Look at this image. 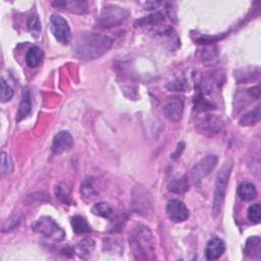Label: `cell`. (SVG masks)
<instances>
[{
	"label": "cell",
	"mask_w": 261,
	"mask_h": 261,
	"mask_svg": "<svg viewBox=\"0 0 261 261\" xmlns=\"http://www.w3.org/2000/svg\"><path fill=\"white\" fill-rule=\"evenodd\" d=\"M111 45L112 40L105 35L82 32L74 43V54L82 60H92L105 54Z\"/></svg>",
	"instance_id": "1"
},
{
	"label": "cell",
	"mask_w": 261,
	"mask_h": 261,
	"mask_svg": "<svg viewBox=\"0 0 261 261\" xmlns=\"http://www.w3.org/2000/svg\"><path fill=\"white\" fill-rule=\"evenodd\" d=\"M130 247L136 259L148 260L154 258V239L151 231L144 224H137L130 233Z\"/></svg>",
	"instance_id": "2"
},
{
	"label": "cell",
	"mask_w": 261,
	"mask_h": 261,
	"mask_svg": "<svg viewBox=\"0 0 261 261\" xmlns=\"http://www.w3.org/2000/svg\"><path fill=\"white\" fill-rule=\"evenodd\" d=\"M234 167V162L232 159L227 160L223 166L221 167L220 171L217 173L216 177V184H215V192H214V199L212 205V214L213 216H217L221 210V207L224 202L225 194H227V188L230 181L231 173Z\"/></svg>",
	"instance_id": "3"
},
{
	"label": "cell",
	"mask_w": 261,
	"mask_h": 261,
	"mask_svg": "<svg viewBox=\"0 0 261 261\" xmlns=\"http://www.w3.org/2000/svg\"><path fill=\"white\" fill-rule=\"evenodd\" d=\"M32 230L39 236L54 243L61 242L65 237L64 231L59 227L58 223L49 216L40 217L33 222Z\"/></svg>",
	"instance_id": "4"
},
{
	"label": "cell",
	"mask_w": 261,
	"mask_h": 261,
	"mask_svg": "<svg viewBox=\"0 0 261 261\" xmlns=\"http://www.w3.org/2000/svg\"><path fill=\"white\" fill-rule=\"evenodd\" d=\"M129 15L130 12L126 8L109 4L102 8L99 24L102 28H112L125 23Z\"/></svg>",
	"instance_id": "5"
},
{
	"label": "cell",
	"mask_w": 261,
	"mask_h": 261,
	"mask_svg": "<svg viewBox=\"0 0 261 261\" xmlns=\"http://www.w3.org/2000/svg\"><path fill=\"white\" fill-rule=\"evenodd\" d=\"M217 163L218 157L216 155L210 154L205 156L190 170V175L188 176L189 181L194 185H200L203 179L210 175L211 171L216 167Z\"/></svg>",
	"instance_id": "6"
},
{
	"label": "cell",
	"mask_w": 261,
	"mask_h": 261,
	"mask_svg": "<svg viewBox=\"0 0 261 261\" xmlns=\"http://www.w3.org/2000/svg\"><path fill=\"white\" fill-rule=\"evenodd\" d=\"M50 29L59 43L66 45L71 41V29H69L66 20L61 15L52 14L50 17Z\"/></svg>",
	"instance_id": "7"
},
{
	"label": "cell",
	"mask_w": 261,
	"mask_h": 261,
	"mask_svg": "<svg viewBox=\"0 0 261 261\" xmlns=\"http://www.w3.org/2000/svg\"><path fill=\"white\" fill-rule=\"evenodd\" d=\"M223 128L222 119L214 114H205L197 123V129L199 132L206 136H215L221 132Z\"/></svg>",
	"instance_id": "8"
},
{
	"label": "cell",
	"mask_w": 261,
	"mask_h": 261,
	"mask_svg": "<svg viewBox=\"0 0 261 261\" xmlns=\"http://www.w3.org/2000/svg\"><path fill=\"white\" fill-rule=\"evenodd\" d=\"M166 214L171 221L179 223L187 220L190 212L184 202L173 199L168 201L166 204Z\"/></svg>",
	"instance_id": "9"
},
{
	"label": "cell",
	"mask_w": 261,
	"mask_h": 261,
	"mask_svg": "<svg viewBox=\"0 0 261 261\" xmlns=\"http://www.w3.org/2000/svg\"><path fill=\"white\" fill-rule=\"evenodd\" d=\"M165 116L171 121H179L183 117L184 102L181 98L175 97L170 99L163 107Z\"/></svg>",
	"instance_id": "10"
},
{
	"label": "cell",
	"mask_w": 261,
	"mask_h": 261,
	"mask_svg": "<svg viewBox=\"0 0 261 261\" xmlns=\"http://www.w3.org/2000/svg\"><path fill=\"white\" fill-rule=\"evenodd\" d=\"M73 145H74V139L72 135L66 131H61L53 139V143H52V152L54 154H60L71 149Z\"/></svg>",
	"instance_id": "11"
},
{
	"label": "cell",
	"mask_w": 261,
	"mask_h": 261,
	"mask_svg": "<svg viewBox=\"0 0 261 261\" xmlns=\"http://www.w3.org/2000/svg\"><path fill=\"white\" fill-rule=\"evenodd\" d=\"M225 251L224 242L217 237L212 238L206 246L205 257L207 260H216L218 259Z\"/></svg>",
	"instance_id": "12"
},
{
	"label": "cell",
	"mask_w": 261,
	"mask_h": 261,
	"mask_svg": "<svg viewBox=\"0 0 261 261\" xmlns=\"http://www.w3.org/2000/svg\"><path fill=\"white\" fill-rule=\"evenodd\" d=\"M81 194L87 200H93L99 195L98 182L93 177L86 178L81 185Z\"/></svg>",
	"instance_id": "13"
},
{
	"label": "cell",
	"mask_w": 261,
	"mask_h": 261,
	"mask_svg": "<svg viewBox=\"0 0 261 261\" xmlns=\"http://www.w3.org/2000/svg\"><path fill=\"white\" fill-rule=\"evenodd\" d=\"M53 5L75 13L88 12V3L86 1H55L53 2Z\"/></svg>",
	"instance_id": "14"
},
{
	"label": "cell",
	"mask_w": 261,
	"mask_h": 261,
	"mask_svg": "<svg viewBox=\"0 0 261 261\" xmlns=\"http://www.w3.org/2000/svg\"><path fill=\"white\" fill-rule=\"evenodd\" d=\"M44 59V52L38 46H33L29 49L26 55V62L30 67L39 66Z\"/></svg>",
	"instance_id": "15"
},
{
	"label": "cell",
	"mask_w": 261,
	"mask_h": 261,
	"mask_svg": "<svg viewBox=\"0 0 261 261\" xmlns=\"http://www.w3.org/2000/svg\"><path fill=\"white\" fill-rule=\"evenodd\" d=\"M32 111V100H31V95L29 90L24 91L23 94V99L20 103L19 110H17L16 113V120L21 121L29 116V114Z\"/></svg>",
	"instance_id": "16"
},
{
	"label": "cell",
	"mask_w": 261,
	"mask_h": 261,
	"mask_svg": "<svg viewBox=\"0 0 261 261\" xmlns=\"http://www.w3.org/2000/svg\"><path fill=\"white\" fill-rule=\"evenodd\" d=\"M238 196L244 201H251L256 198L257 190L252 183H242L238 187Z\"/></svg>",
	"instance_id": "17"
},
{
	"label": "cell",
	"mask_w": 261,
	"mask_h": 261,
	"mask_svg": "<svg viewBox=\"0 0 261 261\" xmlns=\"http://www.w3.org/2000/svg\"><path fill=\"white\" fill-rule=\"evenodd\" d=\"M245 253L248 257L255 258L257 257L258 259L260 258L261 254V241L260 238L255 236V237H250L245 245Z\"/></svg>",
	"instance_id": "18"
},
{
	"label": "cell",
	"mask_w": 261,
	"mask_h": 261,
	"mask_svg": "<svg viewBox=\"0 0 261 261\" xmlns=\"http://www.w3.org/2000/svg\"><path fill=\"white\" fill-rule=\"evenodd\" d=\"M71 223H72L74 232L78 235L88 234V233L92 232V229L90 227V224L88 223V221H87L86 218L81 216V215H76V216L72 217Z\"/></svg>",
	"instance_id": "19"
},
{
	"label": "cell",
	"mask_w": 261,
	"mask_h": 261,
	"mask_svg": "<svg viewBox=\"0 0 261 261\" xmlns=\"http://www.w3.org/2000/svg\"><path fill=\"white\" fill-rule=\"evenodd\" d=\"M92 212L95 215L101 216L103 218H107V219H111L115 214L113 208L109 204L104 203V202L95 204L92 208Z\"/></svg>",
	"instance_id": "20"
},
{
	"label": "cell",
	"mask_w": 261,
	"mask_h": 261,
	"mask_svg": "<svg viewBox=\"0 0 261 261\" xmlns=\"http://www.w3.org/2000/svg\"><path fill=\"white\" fill-rule=\"evenodd\" d=\"M189 186H190V181L188 175H185L180 179L172 181L169 185V190L173 193L184 194L189 190Z\"/></svg>",
	"instance_id": "21"
},
{
	"label": "cell",
	"mask_w": 261,
	"mask_h": 261,
	"mask_svg": "<svg viewBox=\"0 0 261 261\" xmlns=\"http://www.w3.org/2000/svg\"><path fill=\"white\" fill-rule=\"evenodd\" d=\"M260 106H257L253 110L249 111L245 115H243L242 118L240 119V125L244 127H251L256 124H258L260 121Z\"/></svg>",
	"instance_id": "22"
},
{
	"label": "cell",
	"mask_w": 261,
	"mask_h": 261,
	"mask_svg": "<svg viewBox=\"0 0 261 261\" xmlns=\"http://www.w3.org/2000/svg\"><path fill=\"white\" fill-rule=\"evenodd\" d=\"M146 195V191L140 189L139 190V196L134 197V206L137 207V211H142L144 207V211L148 210V205H151L149 202V196L143 200L144 196Z\"/></svg>",
	"instance_id": "23"
},
{
	"label": "cell",
	"mask_w": 261,
	"mask_h": 261,
	"mask_svg": "<svg viewBox=\"0 0 261 261\" xmlns=\"http://www.w3.org/2000/svg\"><path fill=\"white\" fill-rule=\"evenodd\" d=\"M95 247V243L92 239H89V238H86L84 240H82L78 246H77V251L78 253L81 255V257H84L85 254L89 255L93 249Z\"/></svg>",
	"instance_id": "24"
},
{
	"label": "cell",
	"mask_w": 261,
	"mask_h": 261,
	"mask_svg": "<svg viewBox=\"0 0 261 261\" xmlns=\"http://www.w3.org/2000/svg\"><path fill=\"white\" fill-rule=\"evenodd\" d=\"M168 88L173 91H187V89L190 88V82L187 77L182 76L170 82V85H168Z\"/></svg>",
	"instance_id": "25"
},
{
	"label": "cell",
	"mask_w": 261,
	"mask_h": 261,
	"mask_svg": "<svg viewBox=\"0 0 261 261\" xmlns=\"http://www.w3.org/2000/svg\"><path fill=\"white\" fill-rule=\"evenodd\" d=\"M13 170V163L10 158V156L6 154L5 152H2L1 154V173L2 176L8 175Z\"/></svg>",
	"instance_id": "26"
},
{
	"label": "cell",
	"mask_w": 261,
	"mask_h": 261,
	"mask_svg": "<svg viewBox=\"0 0 261 261\" xmlns=\"http://www.w3.org/2000/svg\"><path fill=\"white\" fill-rule=\"evenodd\" d=\"M248 218L254 223H259L261 218V207L260 204L256 203L249 207L248 209Z\"/></svg>",
	"instance_id": "27"
},
{
	"label": "cell",
	"mask_w": 261,
	"mask_h": 261,
	"mask_svg": "<svg viewBox=\"0 0 261 261\" xmlns=\"http://www.w3.org/2000/svg\"><path fill=\"white\" fill-rule=\"evenodd\" d=\"M1 102L5 103L11 100L12 96H13V90L11 89V87L6 83V81L4 79H1Z\"/></svg>",
	"instance_id": "28"
},
{
	"label": "cell",
	"mask_w": 261,
	"mask_h": 261,
	"mask_svg": "<svg viewBox=\"0 0 261 261\" xmlns=\"http://www.w3.org/2000/svg\"><path fill=\"white\" fill-rule=\"evenodd\" d=\"M217 59V49L215 47L206 48L203 51V62L206 64L213 63Z\"/></svg>",
	"instance_id": "29"
},
{
	"label": "cell",
	"mask_w": 261,
	"mask_h": 261,
	"mask_svg": "<svg viewBox=\"0 0 261 261\" xmlns=\"http://www.w3.org/2000/svg\"><path fill=\"white\" fill-rule=\"evenodd\" d=\"M28 27L33 34L38 36L41 31V23H40L39 17L37 15H32L28 22Z\"/></svg>",
	"instance_id": "30"
},
{
	"label": "cell",
	"mask_w": 261,
	"mask_h": 261,
	"mask_svg": "<svg viewBox=\"0 0 261 261\" xmlns=\"http://www.w3.org/2000/svg\"><path fill=\"white\" fill-rule=\"evenodd\" d=\"M55 195L56 197H58L63 203H66V204H72V200H71V197H69L68 193L66 192V190H64L62 187L58 186L55 188Z\"/></svg>",
	"instance_id": "31"
},
{
	"label": "cell",
	"mask_w": 261,
	"mask_h": 261,
	"mask_svg": "<svg viewBox=\"0 0 261 261\" xmlns=\"http://www.w3.org/2000/svg\"><path fill=\"white\" fill-rule=\"evenodd\" d=\"M20 221H21V218L19 216H12L11 218H9V220L7 219L6 223L4 224V227L2 229V232H6V231L14 229L15 227H17V225H19Z\"/></svg>",
	"instance_id": "32"
},
{
	"label": "cell",
	"mask_w": 261,
	"mask_h": 261,
	"mask_svg": "<svg viewBox=\"0 0 261 261\" xmlns=\"http://www.w3.org/2000/svg\"><path fill=\"white\" fill-rule=\"evenodd\" d=\"M248 93H249V95H250L251 97H254V98L258 99V98L260 97V90H259V86H257V87H254V88H252V89H249V90H248Z\"/></svg>",
	"instance_id": "33"
}]
</instances>
